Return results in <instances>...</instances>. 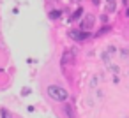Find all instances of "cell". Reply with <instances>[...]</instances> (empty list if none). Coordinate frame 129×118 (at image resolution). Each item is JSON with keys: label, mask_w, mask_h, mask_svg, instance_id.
I'll use <instances>...</instances> for the list:
<instances>
[{"label": "cell", "mask_w": 129, "mask_h": 118, "mask_svg": "<svg viewBox=\"0 0 129 118\" xmlns=\"http://www.w3.org/2000/svg\"><path fill=\"white\" fill-rule=\"evenodd\" d=\"M46 95H48L51 100H55V102H66V100L69 99V92H67L66 88L58 86V85H50V86L46 88Z\"/></svg>", "instance_id": "6da1fadb"}, {"label": "cell", "mask_w": 129, "mask_h": 118, "mask_svg": "<svg viewBox=\"0 0 129 118\" xmlns=\"http://www.w3.org/2000/svg\"><path fill=\"white\" fill-rule=\"evenodd\" d=\"M69 37H73V39H76V41H85V39H88L90 35H88L87 32H69Z\"/></svg>", "instance_id": "7a4b0ae2"}, {"label": "cell", "mask_w": 129, "mask_h": 118, "mask_svg": "<svg viewBox=\"0 0 129 118\" xmlns=\"http://www.w3.org/2000/svg\"><path fill=\"white\" fill-rule=\"evenodd\" d=\"M92 23H94V16H87V18H85V21L81 23V28H83V30H87V28H90V27H92Z\"/></svg>", "instance_id": "3957f363"}, {"label": "cell", "mask_w": 129, "mask_h": 118, "mask_svg": "<svg viewBox=\"0 0 129 118\" xmlns=\"http://www.w3.org/2000/svg\"><path fill=\"white\" fill-rule=\"evenodd\" d=\"M115 9V0H108V11H113Z\"/></svg>", "instance_id": "277c9868"}, {"label": "cell", "mask_w": 129, "mask_h": 118, "mask_svg": "<svg viewBox=\"0 0 129 118\" xmlns=\"http://www.w3.org/2000/svg\"><path fill=\"white\" fill-rule=\"evenodd\" d=\"M58 16H60V13H58V11H55V13H51V14H50V18H53V20H55V18H58Z\"/></svg>", "instance_id": "5b68a950"}, {"label": "cell", "mask_w": 129, "mask_h": 118, "mask_svg": "<svg viewBox=\"0 0 129 118\" xmlns=\"http://www.w3.org/2000/svg\"><path fill=\"white\" fill-rule=\"evenodd\" d=\"M80 14H81V9H78L74 14H73V20H76V18H80Z\"/></svg>", "instance_id": "8992f818"}, {"label": "cell", "mask_w": 129, "mask_h": 118, "mask_svg": "<svg viewBox=\"0 0 129 118\" xmlns=\"http://www.w3.org/2000/svg\"><path fill=\"white\" fill-rule=\"evenodd\" d=\"M2 116H4V118H9V114H7V111H2Z\"/></svg>", "instance_id": "52a82bcc"}]
</instances>
